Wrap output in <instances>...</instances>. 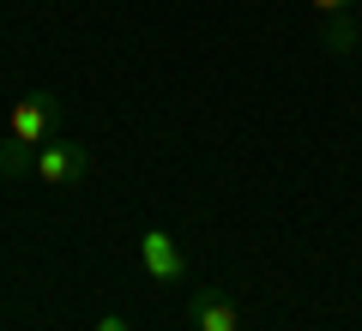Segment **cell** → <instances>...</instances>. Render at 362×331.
Instances as JSON below:
<instances>
[{
	"label": "cell",
	"instance_id": "1",
	"mask_svg": "<svg viewBox=\"0 0 362 331\" xmlns=\"http://www.w3.org/2000/svg\"><path fill=\"white\" fill-rule=\"evenodd\" d=\"M90 175V151L73 139H54V145H37V181L49 187H73V181Z\"/></svg>",
	"mask_w": 362,
	"mask_h": 331
},
{
	"label": "cell",
	"instance_id": "2",
	"mask_svg": "<svg viewBox=\"0 0 362 331\" xmlns=\"http://www.w3.org/2000/svg\"><path fill=\"white\" fill-rule=\"evenodd\" d=\"M139 265L151 271L157 283H181V277H187V253H181L175 235H163V229H145L139 235Z\"/></svg>",
	"mask_w": 362,
	"mask_h": 331
},
{
	"label": "cell",
	"instance_id": "3",
	"mask_svg": "<svg viewBox=\"0 0 362 331\" xmlns=\"http://www.w3.org/2000/svg\"><path fill=\"white\" fill-rule=\"evenodd\" d=\"M187 319H194V331H235L242 325V307L223 289H194L187 295Z\"/></svg>",
	"mask_w": 362,
	"mask_h": 331
},
{
	"label": "cell",
	"instance_id": "4",
	"mask_svg": "<svg viewBox=\"0 0 362 331\" xmlns=\"http://www.w3.org/2000/svg\"><path fill=\"white\" fill-rule=\"evenodd\" d=\"M49 127H54V97H49V90L18 97V109H13V139L42 145V139H49Z\"/></svg>",
	"mask_w": 362,
	"mask_h": 331
},
{
	"label": "cell",
	"instance_id": "5",
	"mask_svg": "<svg viewBox=\"0 0 362 331\" xmlns=\"http://www.w3.org/2000/svg\"><path fill=\"white\" fill-rule=\"evenodd\" d=\"M0 175H6V181L37 175V145H25V139H0Z\"/></svg>",
	"mask_w": 362,
	"mask_h": 331
},
{
	"label": "cell",
	"instance_id": "6",
	"mask_svg": "<svg viewBox=\"0 0 362 331\" xmlns=\"http://www.w3.org/2000/svg\"><path fill=\"white\" fill-rule=\"evenodd\" d=\"M326 49H332V54L356 49V18H350V13H326Z\"/></svg>",
	"mask_w": 362,
	"mask_h": 331
},
{
	"label": "cell",
	"instance_id": "7",
	"mask_svg": "<svg viewBox=\"0 0 362 331\" xmlns=\"http://www.w3.org/2000/svg\"><path fill=\"white\" fill-rule=\"evenodd\" d=\"M97 331H127V319H121V313H103V319H97Z\"/></svg>",
	"mask_w": 362,
	"mask_h": 331
},
{
	"label": "cell",
	"instance_id": "8",
	"mask_svg": "<svg viewBox=\"0 0 362 331\" xmlns=\"http://www.w3.org/2000/svg\"><path fill=\"white\" fill-rule=\"evenodd\" d=\"M314 6H320V13H344L350 0H314Z\"/></svg>",
	"mask_w": 362,
	"mask_h": 331
}]
</instances>
